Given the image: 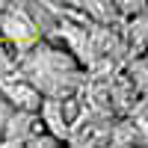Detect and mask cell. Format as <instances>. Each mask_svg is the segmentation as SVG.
<instances>
[{
	"mask_svg": "<svg viewBox=\"0 0 148 148\" xmlns=\"http://www.w3.org/2000/svg\"><path fill=\"white\" fill-rule=\"evenodd\" d=\"M24 77L47 98H68L80 83V71L71 53L36 45L33 53L24 59Z\"/></svg>",
	"mask_w": 148,
	"mask_h": 148,
	"instance_id": "1",
	"label": "cell"
},
{
	"mask_svg": "<svg viewBox=\"0 0 148 148\" xmlns=\"http://www.w3.org/2000/svg\"><path fill=\"white\" fill-rule=\"evenodd\" d=\"M113 6L121 15H136V12H145V0H113Z\"/></svg>",
	"mask_w": 148,
	"mask_h": 148,
	"instance_id": "6",
	"label": "cell"
},
{
	"mask_svg": "<svg viewBox=\"0 0 148 148\" xmlns=\"http://www.w3.org/2000/svg\"><path fill=\"white\" fill-rule=\"evenodd\" d=\"M130 80L139 89V95H145V56H139L136 62L130 65Z\"/></svg>",
	"mask_w": 148,
	"mask_h": 148,
	"instance_id": "5",
	"label": "cell"
},
{
	"mask_svg": "<svg viewBox=\"0 0 148 148\" xmlns=\"http://www.w3.org/2000/svg\"><path fill=\"white\" fill-rule=\"evenodd\" d=\"M113 145H130V142H145V133L142 130H136V125L133 121H119V127H113L110 130V136H107Z\"/></svg>",
	"mask_w": 148,
	"mask_h": 148,
	"instance_id": "4",
	"label": "cell"
},
{
	"mask_svg": "<svg viewBox=\"0 0 148 148\" xmlns=\"http://www.w3.org/2000/svg\"><path fill=\"white\" fill-rule=\"evenodd\" d=\"M12 65V56L6 51V45H3V36H0V68H9Z\"/></svg>",
	"mask_w": 148,
	"mask_h": 148,
	"instance_id": "7",
	"label": "cell"
},
{
	"mask_svg": "<svg viewBox=\"0 0 148 148\" xmlns=\"http://www.w3.org/2000/svg\"><path fill=\"white\" fill-rule=\"evenodd\" d=\"M0 95L12 104V110H24V113H39L42 107V92L27 80V77H12L0 83Z\"/></svg>",
	"mask_w": 148,
	"mask_h": 148,
	"instance_id": "3",
	"label": "cell"
},
{
	"mask_svg": "<svg viewBox=\"0 0 148 148\" xmlns=\"http://www.w3.org/2000/svg\"><path fill=\"white\" fill-rule=\"evenodd\" d=\"M0 36L18 47H30L39 42L42 27L24 9H0Z\"/></svg>",
	"mask_w": 148,
	"mask_h": 148,
	"instance_id": "2",
	"label": "cell"
}]
</instances>
